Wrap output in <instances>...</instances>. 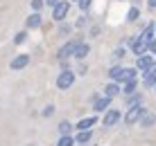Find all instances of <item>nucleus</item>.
<instances>
[{
	"instance_id": "1",
	"label": "nucleus",
	"mask_w": 156,
	"mask_h": 146,
	"mask_svg": "<svg viewBox=\"0 0 156 146\" xmlns=\"http://www.w3.org/2000/svg\"><path fill=\"white\" fill-rule=\"evenodd\" d=\"M73 83H75V74L70 72V70H63V72L57 77V88L59 90H68Z\"/></svg>"
},
{
	"instance_id": "2",
	"label": "nucleus",
	"mask_w": 156,
	"mask_h": 146,
	"mask_svg": "<svg viewBox=\"0 0 156 146\" xmlns=\"http://www.w3.org/2000/svg\"><path fill=\"white\" fill-rule=\"evenodd\" d=\"M68 12H70V2L68 0H61V2L55 5V12H52V18L55 20H63L68 16Z\"/></svg>"
},
{
	"instance_id": "3",
	"label": "nucleus",
	"mask_w": 156,
	"mask_h": 146,
	"mask_svg": "<svg viewBox=\"0 0 156 146\" xmlns=\"http://www.w3.org/2000/svg\"><path fill=\"white\" fill-rule=\"evenodd\" d=\"M140 115H143V108L136 104V106H131V110L127 112L125 121H127V124H133V121H138V119H140Z\"/></svg>"
},
{
	"instance_id": "4",
	"label": "nucleus",
	"mask_w": 156,
	"mask_h": 146,
	"mask_svg": "<svg viewBox=\"0 0 156 146\" xmlns=\"http://www.w3.org/2000/svg\"><path fill=\"white\" fill-rule=\"evenodd\" d=\"M25 65H30V56L27 54H18V56L12 61V70H23Z\"/></svg>"
},
{
	"instance_id": "5",
	"label": "nucleus",
	"mask_w": 156,
	"mask_h": 146,
	"mask_svg": "<svg viewBox=\"0 0 156 146\" xmlns=\"http://www.w3.org/2000/svg\"><path fill=\"white\" fill-rule=\"evenodd\" d=\"M118 95H120V83H118V81H111V83L104 88V97L113 99V97H118Z\"/></svg>"
},
{
	"instance_id": "6",
	"label": "nucleus",
	"mask_w": 156,
	"mask_h": 146,
	"mask_svg": "<svg viewBox=\"0 0 156 146\" xmlns=\"http://www.w3.org/2000/svg\"><path fill=\"white\" fill-rule=\"evenodd\" d=\"M136 65H138V70H143V72H145V70H149V68L154 65V58H152V56H145V54H140V56H138V63H136Z\"/></svg>"
},
{
	"instance_id": "7",
	"label": "nucleus",
	"mask_w": 156,
	"mask_h": 146,
	"mask_svg": "<svg viewBox=\"0 0 156 146\" xmlns=\"http://www.w3.org/2000/svg\"><path fill=\"white\" fill-rule=\"evenodd\" d=\"M131 79H136V70H133V68H122L118 83H125V81H131Z\"/></svg>"
},
{
	"instance_id": "8",
	"label": "nucleus",
	"mask_w": 156,
	"mask_h": 146,
	"mask_svg": "<svg viewBox=\"0 0 156 146\" xmlns=\"http://www.w3.org/2000/svg\"><path fill=\"white\" fill-rule=\"evenodd\" d=\"M75 47H77V43H66V45L59 50V58H68V56H73Z\"/></svg>"
},
{
	"instance_id": "9",
	"label": "nucleus",
	"mask_w": 156,
	"mask_h": 146,
	"mask_svg": "<svg viewBox=\"0 0 156 146\" xmlns=\"http://www.w3.org/2000/svg\"><path fill=\"white\" fill-rule=\"evenodd\" d=\"M118 121H120V112H118V110H109V112H106V117H104L106 126H113V124H118Z\"/></svg>"
},
{
	"instance_id": "10",
	"label": "nucleus",
	"mask_w": 156,
	"mask_h": 146,
	"mask_svg": "<svg viewBox=\"0 0 156 146\" xmlns=\"http://www.w3.org/2000/svg\"><path fill=\"white\" fill-rule=\"evenodd\" d=\"M109 104H111V99L109 97H100V99H95V112H102V110H106L109 108Z\"/></svg>"
},
{
	"instance_id": "11",
	"label": "nucleus",
	"mask_w": 156,
	"mask_h": 146,
	"mask_svg": "<svg viewBox=\"0 0 156 146\" xmlns=\"http://www.w3.org/2000/svg\"><path fill=\"white\" fill-rule=\"evenodd\" d=\"M145 83H147V85H154L156 83V63L149 70H145Z\"/></svg>"
},
{
	"instance_id": "12",
	"label": "nucleus",
	"mask_w": 156,
	"mask_h": 146,
	"mask_svg": "<svg viewBox=\"0 0 156 146\" xmlns=\"http://www.w3.org/2000/svg\"><path fill=\"white\" fill-rule=\"evenodd\" d=\"M93 124H95V117H86V119H82L77 124V128H79V131H90Z\"/></svg>"
},
{
	"instance_id": "13",
	"label": "nucleus",
	"mask_w": 156,
	"mask_h": 146,
	"mask_svg": "<svg viewBox=\"0 0 156 146\" xmlns=\"http://www.w3.org/2000/svg\"><path fill=\"white\" fill-rule=\"evenodd\" d=\"M73 54H75L77 58H84L86 54H88V45H86V43H82V45H79V43H77V47H75Z\"/></svg>"
},
{
	"instance_id": "14",
	"label": "nucleus",
	"mask_w": 156,
	"mask_h": 146,
	"mask_svg": "<svg viewBox=\"0 0 156 146\" xmlns=\"http://www.w3.org/2000/svg\"><path fill=\"white\" fill-rule=\"evenodd\" d=\"M39 25H41V16L39 14H32L30 18H27V27H30V29H36Z\"/></svg>"
},
{
	"instance_id": "15",
	"label": "nucleus",
	"mask_w": 156,
	"mask_h": 146,
	"mask_svg": "<svg viewBox=\"0 0 156 146\" xmlns=\"http://www.w3.org/2000/svg\"><path fill=\"white\" fill-rule=\"evenodd\" d=\"M90 139V131H79V135H77V139L75 142H79V144H86Z\"/></svg>"
},
{
	"instance_id": "16",
	"label": "nucleus",
	"mask_w": 156,
	"mask_h": 146,
	"mask_svg": "<svg viewBox=\"0 0 156 146\" xmlns=\"http://www.w3.org/2000/svg\"><path fill=\"white\" fill-rule=\"evenodd\" d=\"M138 16H140L138 7H131V9H129V14H127V20H129V23H133V20H138Z\"/></svg>"
},
{
	"instance_id": "17",
	"label": "nucleus",
	"mask_w": 156,
	"mask_h": 146,
	"mask_svg": "<svg viewBox=\"0 0 156 146\" xmlns=\"http://www.w3.org/2000/svg\"><path fill=\"white\" fill-rule=\"evenodd\" d=\"M75 139L70 137V135H61V139H59V146H73Z\"/></svg>"
},
{
	"instance_id": "18",
	"label": "nucleus",
	"mask_w": 156,
	"mask_h": 146,
	"mask_svg": "<svg viewBox=\"0 0 156 146\" xmlns=\"http://www.w3.org/2000/svg\"><path fill=\"white\" fill-rule=\"evenodd\" d=\"M122 90H125L127 95H129V92H133V90H136V79H131V81H125V88H122Z\"/></svg>"
},
{
	"instance_id": "19",
	"label": "nucleus",
	"mask_w": 156,
	"mask_h": 146,
	"mask_svg": "<svg viewBox=\"0 0 156 146\" xmlns=\"http://www.w3.org/2000/svg\"><path fill=\"white\" fill-rule=\"evenodd\" d=\"M120 72H122V68H111V72H109V77H111V81H118L120 79Z\"/></svg>"
},
{
	"instance_id": "20",
	"label": "nucleus",
	"mask_w": 156,
	"mask_h": 146,
	"mask_svg": "<svg viewBox=\"0 0 156 146\" xmlns=\"http://www.w3.org/2000/svg\"><path fill=\"white\" fill-rule=\"evenodd\" d=\"M59 131H61V135H68L73 131V124H68V121H61V126H59Z\"/></svg>"
},
{
	"instance_id": "21",
	"label": "nucleus",
	"mask_w": 156,
	"mask_h": 146,
	"mask_svg": "<svg viewBox=\"0 0 156 146\" xmlns=\"http://www.w3.org/2000/svg\"><path fill=\"white\" fill-rule=\"evenodd\" d=\"M32 7H34L36 12H39V9L43 7V0H32Z\"/></svg>"
},
{
	"instance_id": "22",
	"label": "nucleus",
	"mask_w": 156,
	"mask_h": 146,
	"mask_svg": "<svg viewBox=\"0 0 156 146\" xmlns=\"http://www.w3.org/2000/svg\"><path fill=\"white\" fill-rule=\"evenodd\" d=\"M79 7H82V9H88V7H90V0H79Z\"/></svg>"
},
{
	"instance_id": "23",
	"label": "nucleus",
	"mask_w": 156,
	"mask_h": 146,
	"mask_svg": "<svg viewBox=\"0 0 156 146\" xmlns=\"http://www.w3.org/2000/svg\"><path fill=\"white\" fill-rule=\"evenodd\" d=\"M52 110H55V108H52V106H48L45 110H43V115H45V117H48V115H52Z\"/></svg>"
},
{
	"instance_id": "24",
	"label": "nucleus",
	"mask_w": 156,
	"mask_h": 146,
	"mask_svg": "<svg viewBox=\"0 0 156 146\" xmlns=\"http://www.w3.org/2000/svg\"><path fill=\"white\" fill-rule=\"evenodd\" d=\"M57 2H59V0H45V5H50V7H55Z\"/></svg>"
},
{
	"instance_id": "25",
	"label": "nucleus",
	"mask_w": 156,
	"mask_h": 146,
	"mask_svg": "<svg viewBox=\"0 0 156 146\" xmlns=\"http://www.w3.org/2000/svg\"><path fill=\"white\" fill-rule=\"evenodd\" d=\"M147 5H149L152 9H156V0H147Z\"/></svg>"
},
{
	"instance_id": "26",
	"label": "nucleus",
	"mask_w": 156,
	"mask_h": 146,
	"mask_svg": "<svg viewBox=\"0 0 156 146\" xmlns=\"http://www.w3.org/2000/svg\"><path fill=\"white\" fill-rule=\"evenodd\" d=\"M154 88H156V83H154Z\"/></svg>"
},
{
	"instance_id": "27",
	"label": "nucleus",
	"mask_w": 156,
	"mask_h": 146,
	"mask_svg": "<svg viewBox=\"0 0 156 146\" xmlns=\"http://www.w3.org/2000/svg\"><path fill=\"white\" fill-rule=\"evenodd\" d=\"M154 29H156V25H154Z\"/></svg>"
}]
</instances>
